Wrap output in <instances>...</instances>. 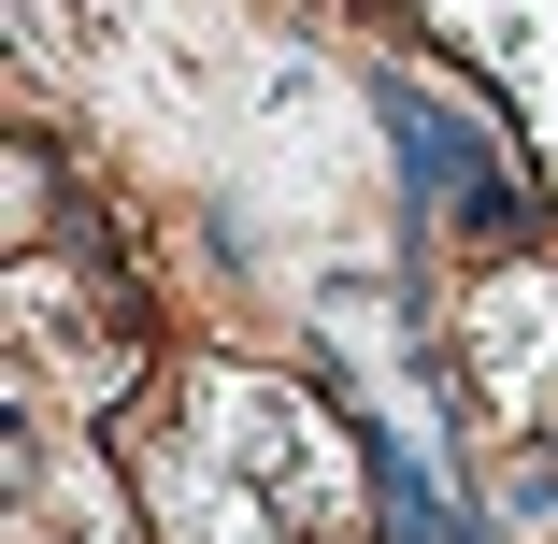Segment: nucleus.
Segmentation results:
<instances>
[{"mask_svg": "<svg viewBox=\"0 0 558 544\" xmlns=\"http://www.w3.org/2000/svg\"><path fill=\"white\" fill-rule=\"evenodd\" d=\"M401 144H415V186H429V201H459L473 230H501V215H515V186H501V144H487L473 116H444L429 86H401Z\"/></svg>", "mask_w": 558, "mask_h": 544, "instance_id": "nucleus-1", "label": "nucleus"}]
</instances>
